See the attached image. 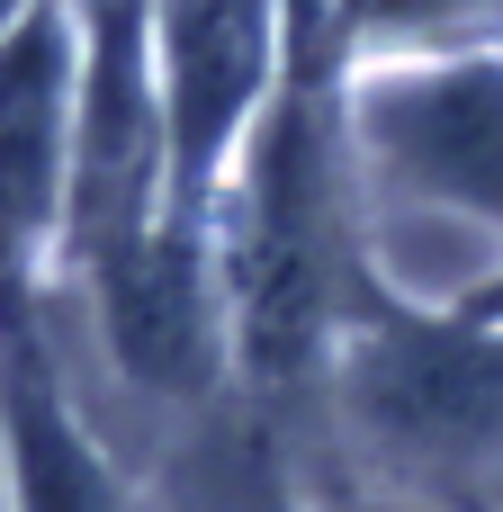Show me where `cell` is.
Returning <instances> with one entry per match:
<instances>
[{
  "label": "cell",
  "instance_id": "6da1fadb",
  "mask_svg": "<svg viewBox=\"0 0 503 512\" xmlns=\"http://www.w3.org/2000/svg\"><path fill=\"white\" fill-rule=\"evenodd\" d=\"M369 405L432 468H486L503 450V342H477V333L396 342L369 369Z\"/></svg>",
  "mask_w": 503,
  "mask_h": 512
},
{
  "label": "cell",
  "instance_id": "7a4b0ae2",
  "mask_svg": "<svg viewBox=\"0 0 503 512\" xmlns=\"http://www.w3.org/2000/svg\"><path fill=\"white\" fill-rule=\"evenodd\" d=\"M378 144L387 162H405L423 189L503 216V72L468 63V72H432L378 99Z\"/></svg>",
  "mask_w": 503,
  "mask_h": 512
},
{
  "label": "cell",
  "instance_id": "277c9868",
  "mask_svg": "<svg viewBox=\"0 0 503 512\" xmlns=\"http://www.w3.org/2000/svg\"><path fill=\"white\" fill-rule=\"evenodd\" d=\"M495 306H503V297H495Z\"/></svg>",
  "mask_w": 503,
  "mask_h": 512
},
{
  "label": "cell",
  "instance_id": "3957f363",
  "mask_svg": "<svg viewBox=\"0 0 503 512\" xmlns=\"http://www.w3.org/2000/svg\"><path fill=\"white\" fill-rule=\"evenodd\" d=\"M441 9H459V0H387V18H441Z\"/></svg>",
  "mask_w": 503,
  "mask_h": 512
}]
</instances>
